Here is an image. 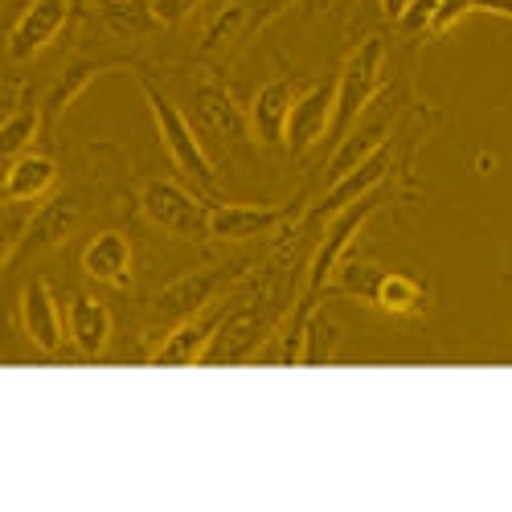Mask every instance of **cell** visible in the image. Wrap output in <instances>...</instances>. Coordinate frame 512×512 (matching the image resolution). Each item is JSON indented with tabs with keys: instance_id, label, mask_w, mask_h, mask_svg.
<instances>
[{
	"instance_id": "16",
	"label": "cell",
	"mask_w": 512,
	"mask_h": 512,
	"mask_svg": "<svg viewBox=\"0 0 512 512\" xmlns=\"http://www.w3.org/2000/svg\"><path fill=\"white\" fill-rule=\"evenodd\" d=\"M66 336L82 357H103L111 345V312L99 304L91 291H74V300L66 308Z\"/></svg>"
},
{
	"instance_id": "24",
	"label": "cell",
	"mask_w": 512,
	"mask_h": 512,
	"mask_svg": "<svg viewBox=\"0 0 512 512\" xmlns=\"http://www.w3.org/2000/svg\"><path fill=\"white\" fill-rule=\"evenodd\" d=\"M41 107L33 111V107H21V111H9V119H5V127H0V148H5V156L9 160H17V156H25V148L37 140V132H41Z\"/></svg>"
},
{
	"instance_id": "26",
	"label": "cell",
	"mask_w": 512,
	"mask_h": 512,
	"mask_svg": "<svg viewBox=\"0 0 512 512\" xmlns=\"http://www.w3.org/2000/svg\"><path fill=\"white\" fill-rule=\"evenodd\" d=\"M467 13H476V0H443L439 5V13H435V21H431V37H439V33H447L451 25H459Z\"/></svg>"
},
{
	"instance_id": "8",
	"label": "cell",
	"mask_w": 512,
	"mask_h": 512,
	"mask_svg": "<svg viewBox=\"0 0 512 512\" xmlns=\"http://www.w3.org/2000/svg\"><path fill=\"white\" fill-rule=\"evenodd\" d=\"M390 168H394V140H386L381 144L369 160H361L353 173H345L340 181H332L328 189H324V197L308 209V218H304V226H320V222H328V218H336L345 205H353L357 197H365V193H373L377 185H386L390 181Z\"/></svg>"
},
{
	"instance_id": "11",
	"label": "cell",
	"mask_w": 512,
	"mask_h": 512,
	"mask_svg": "<svg viewBox=\"0 0 512 512\" xmlns=\"http://www.w3.org/2000/svg\"><path fill=\"white\" fill-rule=\"evenodd\" d=\"M17 316H21L25 336L33 340V349H41V353H58V349H62V340H66V320H62V308H58V300H54L50 283L41 279V275L25 279Z\"/></svg>"
},
{
	"instance_id": "21",
	"label": "cell",
	"mask_w": 512,
	"mask_h": 512,
	"mask_svg": "<svg viewBox=\"0 0 512 512\" xmlns=\"http://www.w3.org/2000/svg\"><path fill=\"white\" fill-rule=\"evenodd\" d=\"M381 275H386V267H377L373 259H349V254H345V263L336 267V275H332V283H328V291H324V300L340 295V300H361V304H373Z\"/></svg>"
},
{
	"instance_id": "18",
	"label": "cell",
	"mask_w": 512,
	"mask_h": 512,
	"mask_svg": "<svg viewBox=\"0 0 512 512\" xmlns=\"http://www.w3.org/2000/svg\"><path fill=\"white\" fill-rule=\"evenodd\" d=\"M390 127H394V111H381V115H373V119H357L353 132L336 144V152H332V160H328V168H324V181L332 185V181H340L345 173H353L361 160H369L381 144L390 140Z\"/></svg>"
},
{
	"instance_id": "13",
	"label": "cell",
	"mask_w": 512,
	"mask_h": 512,
	"mask_svg": "<svg viewBox=\"0 0 512 512\" xmlns=\"http://www.w3.org/2000/svg\"><path fill=\"white\" fill-rule=\"evenodd\" d=\"M66 17H70V0H33L17 17V25L9 29V58L25 62V58L41 54L62 33Z\"/></svg>"
},
{
	"instance_id": "27",
	"label": "cell",
	"mask_w": 512,
	"mask_h": 512,
	"mask_svg": "<svg viewBox=\"0 0 512 512\" xmlns=\"http://www.w3.org/2000/svg\"><path fill=\"white\" fill-rule=\"evenodd\" d=\"M197 5H201V0H152V17H156L160 25H177V21H185Z\"/></svg>"
},
{
	"instance_id": "22",
	"label": "cell",
	"mask_w": 512,
	"mask_h": 512,
	"mask_svg": "<svg viewBox=\"0 0 512 512\" xmlns=\"http://www.w3.org/2000/svg\"><path fill=\"white\" fill-rule=\"evenodd\" d=\"M242 29H250V0H230V5H222V13L209 21V29L201 37V50H209V54L230 50L242 37Z\"/></svg>"
},
{
	"instance_id": "20",
	"label": "cell",
	"mask_w": 512,
	"mask_h": 512,
	"mask_svg": "<svg viewBox=\"0 0 512 512\" xmlns=\"http://www.w3.org/2000/svg\"><path fill=\"white\" fill-rule=\"evenodd\" d=\"M426 304H431V291H426V283L414 279V275H402V271L381 275L377 295H373V308L386 312V316H422Z\"/></svg>"
},
{
	"instance_id": "7",
	"label": "cell",
	"mask_w": 512,
	"mask_h": 512,
	"mask_svg": "<svg viewBox=\"0 0 512 512\" xmlns=\"http://www.w3.org/2000/svg\"><path fill=\"white\" fill-rule=\"evenodd\" d=\"M189 123L218 144H242L250 132V115L234 103V95L218 82H197L189 87Z\"/></svg>"
},
{
	"instance_id": "9",
	"label": "cell",
	"mask_w": 512,
	"mask_h": 512,
	"mask_svg": "<svg viewBox=\"0 0 512 512\" xmlns=\"http://www.w3.org/2000/svg\"><path fill=\"white\" fill-rule=\"evenodd\" d=\"M332 111H336V78H324L304 95H295L291 119H287V152L304 156L332 132Z\"/></svg>"
},
{
	"instance_id": "10",
	"label": "cell",
	"mask_w": 512,
	"mask_h": 512,
	"mask_svg": "<svg viewBox=\"0 0 512 512\" xmlns=\"http://www.w3.org/2000/svg\"><path fill=\"white\" fill-rule=\"evenodd\" d=\"M226 312H230V300L213 304L209 312H201V316H193V320L173 324V332L160 340V349H156L148 361H152V365H197V361H205V353H209V345H213V336H218Z\"/></svg>"
},
{
	"instance_id": "29",
	"label": "cell",
	"mask_w": 512,
	"mask_h": 512,
	"mask_svg": "<svg viewBox=\"0 0 512 512\" xmlns=\"http://www.w3.org/2000/svg\"><path fill=\"white\" fill-rule=\"evenodd\" d=\"M213 5H230V0H213Z\"/></svg>"
},
{
	"instance_id": "28",
	"label": "cell",
	"mask_w": 512,
	"mask_h": 512,
	"mask_svg": "<svg viewBox=\"0 0 512 512\" xmlns=\"http://www.w3.org/2000/svg\"><path fill=\"white\" fill-rule=\"evenodd\" d=\"M406 9H410V0H381V13H386L390 21H402Z\"/></svg>"
},
{
	"instance_id": "14",
	"label": "cell",
	"mask_w": 512,
	"mask_h": 512,
	"mask_svg": "<svg viewBox=\"0 0 512 512\" xmlns=\"http://www.w3.org/2000/svg\"><path fill=\"white\" fill-rule=\"evenodd\" d=\"M132 62L127 58H74L58 78H54V87L46 91V99H41V119H46V127H58L62 115L70 111V103L91 87V82L99 74H111V70H127Z\"/></svg>"
},
{
	"instance_id": "6",
	"label": "cell",
	"mask_w": 512,
	"mask_h": 512,
	"mask_svg": "<svg viewBox=\"0 0 512 512\" xmlns=\"http://www.w3.org/2000/svg\"><path fill=\"white\" fill-rule=\"evenodd\" d=\"M140 213L164 234L181 242H205L209 238V209L177 181H144L140 185Z\"/></svg>"
},
{
	"instance_id": "3",
	"label": "cell",
	"mask_w": 512,
	"mask_h": 512,
	"mask_svg": "<svg viewBox=\"0 0 512 512\" xmlns=\"http://www.w3.org/2000/svg\"><path fill=\"white\" fill-rule=\"evenodd\" d=\"M381 70H386V41L373 33L349 54V62L336 74V111H332V132H328L332 144L345 140L357 127V119L369 111L373 95L381 91Z\"/></svg>"
},
{
	"instance_id": "1",
	"label": "cell",
	"mask_w": 512,
	"mask_h": 512,
	"mask_svg": "<svg viewBox=\"0 0 512 512\" xmlns=\"http://www.w3.org/2000/svg\"><path fill=\"white\" fill-rule=\"evenodd\" d=\"M140 87H144L148 111H152V119H156L160 144H164L168 160H173V168H177V173H181L193 189L218 193V168H213V160H209V152H205V144H201V136H197V127L189 123V115H185L173 99H168L148 74H140Z\"/></svg>"
},
{
	"instance_id": "2",
	"label": "cell",
	"mask_w": 512,
	"mask_h": 512,
	"mask_svg": "<svg viewBox=\"0 0 512 512\" xmlns=\"http://www.w3.org/2000/svg\"><path fill=\"white\" fill-rule=\"evenodd\" d=\"M386 201H390V185H377L373 193H365V197H357L353 205L340 209L336 218H328L324 238L316 242V250H312V263H308V279H304V291H300L304 300L324 304V291H328V283H332L336 267L345 263V254H349L353 238L365 230V222L373 218L377 209H386Z\"/></svg>"
},
{
	"instance_id": "4",
	"label": "cell",
	"mask_w": 512,
	"mask_h": 512,
	"mask_svg": "<svg viewBox=\"0 0 512 512\" xmlns=\"http://www.w3.org/2000/svg\"><path fill=\"white\" fill-rule=\"evenodd\" d=\"M250 271V263H213V267H197L181 279H173L164 291L152 295V316L164 320V324H181V320H193L201 312L213 308V300L230 287L238 283L242 275Z\"/></svg>"
},
{
	"instance_id": "5",
	"label": "cell",
	"mask_w": 512,
	"mask_h": 512,
	"mask_svg": "<svg viewBox=\"0 0 512 512\" xmlns=\"http://www.w3.org/2000/svg\"><path fill=\"white\" fill-rule=\"evenodd\" d=\"M87 213H91V193H87V189H66V193H58V197H50V201L29 218V226H25V234L17 238V246L5 254V267L13 271L21 259H37V254L58 250L82 222H87Z\"/></svg>"
},
{
	"instance_id": "12",
	"label": "cell",
	"mask_w": 512,
	"mask_h": 512,
	"mask_svg": "<svg viewBox=\"0 0 512 512\" xmlns=\"http://www.w3.org/2000/svg\"><path fill=\"white\" fill-rule=\"evenodd\" d=\"M291 218L287 205H213L209 238L213 242H254L275 234Z\"/></svg>"
},
{
	"instance_id": "23",
	"label": "cell",
	"mask_w": 512,
	"mask_h": 512,
	"mask_svg": "<svg viewBox=\"0 0 512 512\" xmlns=\"http://www.w3.org/2000/svg\"><path fill=\"white\" fill-rule=\"evenodd\" d=\"M336 345H340V328L336 320H328V312H312L308 316V328H304V353H300V365H328L336 357Z\"/></svg>"
},
{
	"instance_id": "25",
	"label": "cell",
	"mask_w": 512,
	"mask_h": 512,
	"mask_svg": "<svg viewBox=\"0 0 512 512\" xmlns=\"http://www.w3.org/2000/svg\"><path fill=\"white\" fill-rule=\"evenodd\" d=\"M439 5L443 0H410V9L402 13V33H426L431 29V21H435V13H439Z\"/></svg>"
},
{
	"instance_id": "17",
	"label": "cell",
	"mask_w": 512,
	"mask_h": 512,
	"mask_svg": "<svg viewBox=\"0 0 512 512\" xmlns=\"http://www.w3.org/2000/svg\"><path fill=\"white\" fill-rule=\"evenodd\" d=\"M82 271L107 287H132V242L119 230H99L82 250Z\"/></svg>"
},
{
	"instance_id": "19",
	"label": "cell",
	"mask_w": 512,
	"mask_h": 512,
	"mask_svg": "<svg viewBox=\"0 0 512 512\" xmlns=\"http://www.w3.org/2000/svg\"><path fill=\"white\" fill-rule=\"evenodd\" d=\"M58 185V160L46 152H25L17 160H9L5 173V201L21 205V201H37Z\"/></svg>"
},
{
	"instance_id": "15",
	"label": "cell",
	"mask_w": 512,
	"mask_h": 512,
	"mask_svg": "<svg viewBox=\"0 0 512 512\" xmlns=\"http://www.w3.org/2000/svg\"><path fill=\"white\" fill-rule=\"evenodd\" d=\"M291 103H295V82L291 78H275L254 95L250 103V136L263 148H279L287 144V119H291Z\"/></svg>"
}]
</instances>
